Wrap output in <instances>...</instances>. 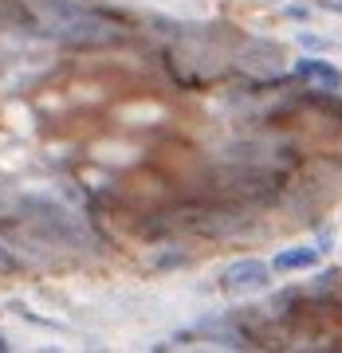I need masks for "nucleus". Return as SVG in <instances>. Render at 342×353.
<instances>
[{
	"instance_id": "nucleus-4",
	"label": "nucleus",
	"mask_w": 342,
	"mask_h": 353,
	"mask_svg": "<svg viewBox=\"0 0 342 353\" xmlns=\"http://www.w3.org/2000/svg\"><path fill=\"white\" fill-rule=\"evenodd\" d=\"M311 102H315V106H323L330 118H339V122H342V102L330 99V90H327V94H311Z\"/></svg>"
},
{
	"instance_id": "nucleus-3",
	"label": "nucleus",
	"mask_w": 342,
	"mask_h": 353,
	"mask_svg": "<svg viewBox=\"0 0 342 353\" xmlns=\"http://www.w3.org/2000/svg\"><path fill=\"white\" fill-rule=\"evenodd\" d=\"M319 255H323L319 248H287L272 259V267L276 271H311V267H319Z\"/></svg>"
},
{
	"instance_id": "nucleus-2",
	"label": "nucleus",
	"mask_w": 342,
	"mask_h": 353,
	"mask_svg": "<svg viewBox=\"0 0 342 353\" xmlns=\"http://www.w3.org/2000/svg\"><path fill=\"white\" fill-rule=\"evenodd\" d=\"M295 79H307L315 90H339L342 87V71L330 67L327 59H299L295 63Z\"/></svg>"
},
{
	"instance_id": "nucleus-5",
	"label": "nucleus",
	"mask_w": 342,
	"mask_h": 353,
	"mask_svg": "<svg viewBox=\"0 0 342 353\" xmlns=\"http://www.w3.org/2000/svg\"><path fill=\"white\" fill-rule=\"evenodd\" d=\"M299 39H303V48H311V51H330V43H327V39L311 36V32H303V36H299Z\"/></svg>"
},
{
	"instance_id": "nucleus-6",
	"label": "nucleus",
	"mask_w": 342,
	"mask_h": 353,
	"mask_svg": "<svg viewBox=\"0 0 342 353\" xmlns=\"http://www.w3.org/2000/svg\"><path fill=\"white\" fill-rule=\"evenodd\" d=\"M16 267H20V263H16L12 255H8L4 248H0V275H4V271H16Z\"/></svg>"
},
{
	"instance_id": "nucleus-1",
	"label": "nucleus",
	"mask_w": 342,
	"mask_h": 353,
	"mask_svg": "<svg viewBox=\"0 0 342 353\" xmlns=\"http://www.w3.org/2000/svg\"><path fill=\"white\" fill-rule=\"evenodd\" d=\"M272 283V267L264 259H240V263H228L220 271V290L225 294H248V290H264Z\"/></svg>"
},
{
	"instance_id": "nucleus-7",
	"label": "nucleus",
	"mask_w": 342,
	"mask_h": 353,
	"mask_svg": "<svg viewBox=\"0 0 342 353\" xmlns=\"http://www.w3.org/2000/svg\"><path fill=\"white\" fill-rule=\"evenodd\" d=\"M4 350H8V338H4V334H0V353H4Z\"/></svg>"
}]
</instances>
